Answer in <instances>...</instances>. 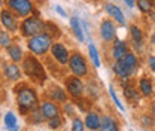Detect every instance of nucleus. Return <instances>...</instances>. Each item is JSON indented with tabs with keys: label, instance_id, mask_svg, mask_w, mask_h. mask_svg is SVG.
I'll return each mask as SVG.
<instances>
[{
	"label": "nucleus",
	"instance_id": "17",
	"mask_svg": "<svg viewBox=\"0 0 155 131\" xmlns=\"http://www.w3.org/2000/svg\"><path fill=\"white\" fill-rule=\"evenodd\" d=\"M5 125L9 131H18L19 125H17V116L12 112H8L5 115Z\"/></svg>",
	"mask_w": 155,
	"mask_h": 131
},
{
	"label": "nucleus",
	"instance_id": "10",
	"mask_svg": "<svg viewBox=\"0 0 155 131\" xmlns=\"http://www.w3.org/2000/svg\"><path fill=\"white\" fill-rule=\"evenodd\" d=\"M67 91L73 97H81L84 93V85L78 77H70L67 79Z\"/></svg>",
	"mask_w": 155,
	"mask_h": 131
},
{
	"label": "nucleus",
	"instance_id": "32",
	"mask_svg": "<svg viewBox=\"0 0 155 131\" xmlns=\"http://www.w3.org/2000/svg\"><path fill=\"white\" fill-rule=\"evenodd\" d=\"M72 131H84V124H82L79 119H75V121H73V127H72Z\"/></svg>",
	"mask_w": 155,
	"mask_h": 131
},
{
	"label": "nucleus",
	"instance_id": "25",
	"mask_svg": "<svg viewBox=\"0 0 155 131\" xmlns=\"http://www.w3.org/2000/svg\"><path fill=\"white\" fill-rule=\"evenodd\" d=\"M88 51H90V57H91V60H93L94 66H96L97 69H98V67H100V60H98V52H97L96 46H94L93 43H90V46H88Z\"/></svg>",
	"mask_w": 155,
	"mask_h": 131
},
{
	"label": "nucleus",
	"instance_id": "4",
	"mask_svg": "<svg viewBox=\"0 0 155 131\" xmlns=\"http://www.w3.org/2000/svg\"><path fill=\"white\" fill-rule=\"evenodd\" d=\"M27 45H28V49L35 55H43L51 46V36H48L46 33L36 34V36L30 38Z\"/></svg>",
	"mask_w": 155,
	"mask_h": 131
},
{
	"label": "nucleus",
	"instance_id": "31",
	"mask_svg": "<svg viewBox=\"0 0 155 131\" xmlns=\"http://www.w3.org/2000/svg\"><path fill=\"white\" fill-rule=\"evenodd\" d=\"M60 125H61V121H60V118H58V116L52 118V119H49V127H51L52 130H57Z\"/></svg>",
	"mask_w": 155,
	"mask_h": 131
},
{
	"label": "nucleus",
	"instance_id": "11",
	"mask_svg": "<svg viewBox=\"0 0 155 131\" xmlns=\"http://www.w3.org/2000/svg\"><path fill=\"white\" fill-rule=\"evenodd\" d=\"M5 76L9 80H19L21 79V70L17 64H5Z\"/></svg>",
	"mask_w": 155,
	"mask_h": 131
},
{
	"label": "nucleus",
	"instance_id": "29",
	"mask_svg": "<svg viewBox=\"0 0 155 131\" xmlns=\"http://www.w3.org/2000/svg\"><path fill=\"white\" fill-rule=\"evenodd\" d=\"M124 94H125V97L130 98V100H134V101L139 100V95H137V93H136V90H133L131 87L125 88V90H124Z\"/></svg>",
	"mask_w": 155,
	"mask_h": 131
},
{
	"label": "nucleus",
	"instance_id": "35",
	"mask_svg": "<svg viewBox=\"0 0 155 131\" xmlns=\"http://www.w3.org/2000/svg\"><path fill=\"white\" fill-rule=\"evenodd\" d=\"M55 11H57L61 17H64V18H66V12L63 11V8H61V6H55Z\"/></svg>",
	"mask_w": 155,
	"mask_h": 131
},
{
	"label": "nucleus",
	"instance_id": "5",
	"mask_svg": "<svg viewBox=\"0 0 155 131\" xmlns=\"http://www.w3.org/2000/svg\"><path fill=\"white\" fill-rule=\"evenodd\" d=\"M5 3L19 17H27L33 11V5L30 0H5Z\"/></svg>",
	"mask_w": 155,
	"mask_h": 131
},
{
	"label": "nucleus",
	"instance_id": "6",
	"mask_svg": "<svg viewBox=\"0 0 155 131\" xmlns=\"http://www.w3.org/2000/svg\"><path fill=\"white\" fill-rule=\"evenodd\" d=\"M69 67L72 70V73L75 76H85L88 69H87V63L84 60V57L81 54L75 52L73 55L69 58Z\"/></svg>",
	"mask_w": 155,
	"mask_h": 131
},
{
	"label": "nucleus",
	"instance_id": "33",
	"mask_svg": "<svg viewBox=\"0 0 155 131\" xmlns=\"http://www.w3.org/2000/svg\"><path fill=\"white\" fill-rule=\"evenodd\" d=\"M142 124H143V127H151L152 125V119L149 116H143L142 118Z\"/></svg>",
	"mask_w": 155,
	"mask_h": 131
},
{
	"label": "nucleus",
	"instance_id": "16",
	"mask_svg": "<svg viewBox=\"0 0 155 131\" xmlns=\"http://www.w3.org/2000/svg\"><path fill=\"white\" fill-rule=\"evenodd\" d=\"M100 130L101 131H118V125H116V122L112 118L104 116L100 121Z\"/></svg>",
	"mask_w": 155,
	"mask_h": 131
},
{
	"label": "nucleus",
	"instance_id": "37",
	"mask_svg": "<svg viewBox=\"0 0 155 131\" xmlns=\"http://www.w3.org/2000/svg\"><path fill=\"white\" fill-rule=\"evenodd\" d=\"M64 110H67V115H73V109H72V106H70V104H66Z\"/></svg>",
	"mask_w": 155,
	"mask_h": 131
},
{
	"label": "nucleus",
	"instance_id": "14",
	"mask_svg": "<svg viewBox=\"0 0 155 131\" xmlns=\"http://www.w3.org/2000/svg\"><path fill=\"white\" fill-rule=\"evenodd\" d=\"M127 49H128V48H127V43H125V42L116 40L115 45H114V57L116 58V61H118V60H122L124 57L128 54Z\"/></svg>",
	"mask_w": 155,
	"mask_h": 131
},
{
	"label": "nucleus",
	"instance_id": "40",
	"mask_svg": "<svg viewBox=\"0 0 155 131\" xmlns=\"http://www.w3.org/2000/svg\"><path fill=\"white\" fill-rule=\"evenodd\" d=\"M131 131H133V130H131Z\"/></svg>",
	"mask_w": 155,
	"mask_h": 131
},
{
	"label": "nucleus",
	"instance_id": "9",
	"mask_svg": "<svg viewBox=\"0 0 155 131\" xmlns=\"http://www.w3.org/2000/svg\"><path fill=\"white\" fill-rule=\"evenodd\" d=\"M0 21H2V24L6 30H11V31L17 30V18H15V15H12L11 11H8V9L2 11L0 12Z\"/></svg>",
	"mask_w": 155,
	"mask_h": 131
},
{
	"label": "nucleus",
	"instance_id": "1",
	"mask_svg": "<svg viewBox=\"0 0 155 131\" xmlns=\"http://www.w3.org/2000/svg\"><path fill=\"white\" fill-rule=\"evenodd\" d=\"M17 103L19 106V110L24 113H30L33 112L35 109H38V95L36 93L28 88V87H21L17 91Z\"/></svg>",
	"mask_w": 155,
	"mask_h": 131
},
{
	"label": "nucleus",
	"instance_id": "26",
	"mask_svg": "<svg viewBox=\"0 0 155 131\" xmlns=\"http://www.w3.org/2000/svg\"><path fill=\"white\" fill-rule=\"evenodd\" d=\"M137 6L142 12H151L152 8V2L151 0H137Z\"/></svg>",
	"mask_w": 155,
	"mask_h": 131
},
{
	"label": "nucleus",
	"instance_id": "28",
	"mask_svg": "<svg viewBox=\"0 0 155 131\" xmlns=\"http://www.w3.org/2000/svg\"><path fill=\"white\" fill-rule=\"evenodd\" d=\"M0 45L2 46H11V38L5 30H0Z\"/></svg>",
	"mask_w": 155,
	"mask_h": 131
},
{
	"label": "nucleus",
	"instance_id": "18",
	"mask_svg": "<svg viewBox=\"0 0 155 131\" xmlns=\"http://www.w3.org/2000/svg\"><path fill=\"white\" fill-rule=\"evenodd\" d=\"M85 125H87L90 130H98V128H100V118H98L94 112H90L87 115Z\"/></svg>",
	"mask_w": 155,
	"mask_h": 131
},
{
	"label": "nucleus",
	"instance_id": "12",
	"mask_svg": "<svg viewBox=\"0 0 155 131\" xmlns=\"http://www.w3.org/2000/svg\"><path fill=\"white\" fill-rule=\"evenodd\" d=\"M40 109H42V113L45 115V118H48V119H52V118L58 116V107L51 101H45Z\"/></svg>",
	"mask_w": 155,
	"mask_h": 131
},
{
	"label": "nucleus",
	"instance_id": "21",
	"mask_svg": "<svg viewBox=\"0 0 155 131\" xmlns=\"http://www.w3.org/2000/svg\"><path fill=\"white\" fill-rule=\"evenodd\" d=\"M140 91H142V94L143 95H152V84H151V80L149 79H146V77H143V79H140Z\"/></svg>",
	"mask_w": 155,
	"mask_h": 131
},
{
	"label": "nucleus",
	"instance_id": "2",
	"mask_svg": "<svg viewBox=\"0 0 155 131\" xmlns=\"http://www.w3.org/2000/svg\"><path fill=\"white\" fill-rule=\"evenodd\" d=\"M22 67H24V72L27 73V76H30L36 82H43L46 79V75H45V70H43L42 64L39 63L35 57H30V55L27 57L24 60Z\"/></svg>",
	"mask_w": 155,
	"mask_h": 131
},
{
	"label": "nucleus",
	"instance_id": "24",
	"mask_svg": "<svg viewBox=\"0 0 155 131\" xmlns=\"http://www.w3.org/2000/svg\"><path fill=\"white\" fill-rule=\"evenodd\" d=\"M45 115L42 113V109H35L33 113H30V122L31 124H40L43 121Z\"/></svg>",
	"mask_w": 155,
	"mask_h": 131
},
{
	"label": "nucleus",
	"instance_id": "27",
	"mask_svg": "<svg viewBox=\"0 0 155 131\" xmlns=\"http://www.w3.org/2000/svg\"><path fill=\"white\" fill-rule=\"evenodd\" d=\"M130 31H131V36H133V40L136 42V45L140 43V42H142V31H140V28L136 27V25H131Z\"/></svg>",
	"mask_w": 155,
	"mask_h": 131
},
{
	"label": "nucleus",
	"instance_id": "22",
	"mask_svg": "<svg viewBox=\"0 0 155 131\" xmlns=\"http://www.w3.org/2000/svg\"><path fill=\"white\" fill-rule=\"evenodd\" d=\"M8 54H9V57H11L14 61H19V60L22 58V51H21V48H19L18 45H11V46H8Z\"/></svg>",
	"mask_w": 155,
	"mask_h": 131
},
{
	"label": "nucleus",
	"instance_id": "23",
	"mask_svg": "<svg viewBox=\"0 0 155 131\" xmlns=\"http://www.w3.org/2000/svg\"><path fill=\"white\" fill-rule=\"evenodd\" d=\"M121 61H122L128 69H131V70H134V67L137 66V58L134 57V54H127Z\"/></svg>",
	"mask_w": 155,
	"mask_h": 131
},
{
	"label": "nucleus",
	"instance_id": "8",
	"mask_svg": "<svg viewBox=\"0 0 155 131\" xmlns=\"http://www.w3.org/2000/svg\"><path fill=\"white\" fill-rule=\"evenodd\" d=\"M100 36L103 40L106 42H110L115 38V27H114V22L110 19H104L100 25Z\"/></svg>",
	"mask_w": 155,
	"mask_h": 131
},
{
	"label": "nucleus",
	"instance_id": "13",
	"mask_svg": "<svg viewBox=\"0 0 155 131\" xmlns=\"http://www.w3.org/2000/svg\"><path fill=\"white\" fill-rule=\"evenodd\" d=\"M106 11H107V14L115 19V21H118L121 25L125 24L124 15H122V12H121V9H119L118 6H115V5H106Z\"/></svg>",
	"mask_w": 155,
	"mask_h": 131
},
{
	"label": "nucleus",
	"instance_id": "30",
	"mask_svg": "<svg viewBox=\"0 0 155 131\" xmlns=\"http://www.w3.org/2000/svg\"><path fill=\"white\" fill-rule=\"evenodd\" d=\"M109 93H110V95H112V98H114L115 104L118 106V109H119V110H124V106H122V104H121V101L118 100V97H116V94H115V91H114V88H112V87L109 88Z\"/></svg>",
	"mask_w": 155,
	"mask_h": 131
},
{
	"label": "nucleus",
	"instance_id": "36",
	"mask_svg": "<svg viewBox=\"0 0 155 131\" xmlns=\"http://www.w3.org/2000/svg\"><path fill=\"white\" fill-rule=\"evenodd\" d=\"M124 2H125V5H127L128 8H134L136 0H124Z\"/></svg>",
	"mask_w": 155,
	"mask_h": 131
},
{
	"label": "nucleus",
	"instance_id": "19",
	"mask_svg": "<svg viewBox=\"0 0 155 131\" xmlns=\"http://www.w3.org/2000/svg\"><path fill=\"white\" fill-rule=\"evenodd\" d=\"M48 95H49L54 101H67V100H66V94H64V91H63L61 88H58V87H52V88L49 90Z\"/></svg>",
	"mask_w": 155,
	"mask_h": 131
},
{
	"label": "nucleus",
	"instance_id": "34",
	"mask_svg": "<svg viewBox=\"0 0 155 131\" xmlns=\"http://www.w3.org/2000/svg\"><path fill=\"white\" fill-rule=\"evenodd\" d=\"M148 61H149V66H151V69H152V70L155 72V57H149V60H148Z\"/></svg>",
	"mask_w": 155,
	"mask_h": 131
},
{
	"label": "nucleus",
	"instance_id": "7",
	"mask_svg": "<svg viewBox=\"0 0 155 131\" xmlns=\"http://www.w3.org/2000/svg\"><path fill=\"white\" fill-rule=\"evenodd\" d=\"M51 52H52V57L57 60L60 64H67L69 63V52H67V49H66L64 45L54 43L51 46Z\"/></svg>",
	"mask_w": 155,
	"mask_h": 131
},
{
	"label": "nucleus",
	"instance_id": "39",
	"mask_svg": "<svg viewBox=\"0 0 155 131\" xmlns=\"http://www.w3.org/2000/svg\"><path fill=\"white\" fill-rule=\"evenodd\" d=\"M0 6H2V0H0Z\"/></svg>",
	"mask_w": 155,
	"mask_h": 131
},
{
	"label": "nucleus",
	"instance_id": "38",
	"mask_svg": "<svg viewBox=\"0 0 155 131\" xmlns=\"http://www.w3.org/2000/svg\"><path fill=\"white\" fill-rule=\"evenodd\" d=\"M151 40H152V43L155 45V34H152V38H151Z\"/></svg>",
	"mask_w": 155,
	"mask_h": 131
},
{
	"label": "nucleus",
	"instance_id": "15",
	"mask_svg": "<svg viewBox=\"0 0 155 131\" xmlns=\"http://www.w3.org/2000/svg\"><path fill=\"white\" fill-rule=\"evenodd\" d=\"M114 72H115L116 75L119 76V77H122V79H127L128 76H130V73L133 72L131 69H128L121 60H118L115 64H114Z\"/></svg>",
	"mask_w": 155,
	"mask_h": 131
},
{
	"label": "nucleus",
	"instance_id": "3",
	"mask_svg": "<svg viewBox=\"0 0 155 131\" xmlns=\"http://www.w3.org/2000/svg\"><path fill=\"white\" fill-rule=\"evenodd\" d=\"M45 24L42 19L36 18V17H30V18H25L21 22V33L22 36H27V38H33L36 34L40 33H45Z\"/></svg>",
	"mask_w": 155,
	"mask_h": 131
},
{
	"label": "nucleus",
	"instance_id": "20",
	"mask_svg": "<svg viewBox=\"0 0 155 131\" xmlns=\"http://www.w3.org/2000/svg\"><path fill=\"white\" fill-rule=\"evenodd\" d=\"M70 25L73 28V33L76 34V38L79 39V42H84V33H82V28H81V24H79V19L76 17L70 18Z\"/></svg>",
	"mask_w": 155,
	"mask_h": 131
}]
</instances>
